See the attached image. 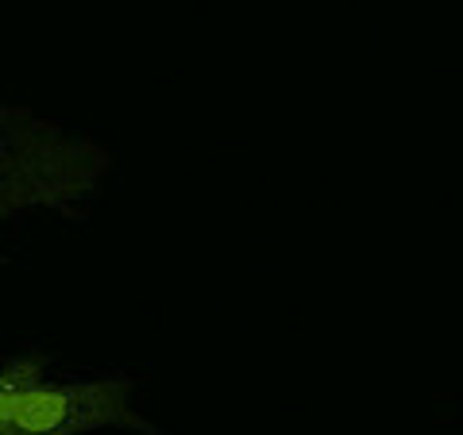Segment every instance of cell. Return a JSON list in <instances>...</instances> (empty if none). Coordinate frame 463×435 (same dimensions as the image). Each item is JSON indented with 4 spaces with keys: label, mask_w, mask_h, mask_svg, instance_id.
Returning a JSON list of instances; mask_svg holds the SVG:
<instances>
[{
    "label": "cell",
    "mask_w": 463,
    "mask_h": 435,
    "mask_svg": "<svg viewBox=\"0 0 463 435\" xmlns=\"http://www.w3.org/2000/svg\"><path fill=\"white\" fill-rule=\"evenodd\" d=\"M112 158L90 135L0 100V273L8 266L5 227L27 212L78 220L109 178Z\"/></svg>",
    "instance_id": "obj_1"
},
{
    "label": "cell",
    "mask_w": 463,
    "mask_h": 435,
    "mask_svg": "<svg viewBox=\"0 0 463 435\" xmlns=\"http://www.w3.org/2000/svg\"><path fill=\"white\" fill-rule=\"evenodd\" d=\"M93 431L158 435V428L136 409V382L128 374L51 378L43 351L0 362V435Z\"/></svg>",
    "instance_id": "obj_2"
}]
</instances>
